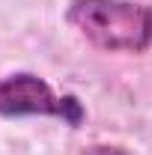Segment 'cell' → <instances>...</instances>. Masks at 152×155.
Returning a JSON list of instances; mask_svg holds the SVG:
<instances>
[{"label": "cell", "mask_w": 152, "mask_h": 155, "mask_svg": "<svg viewBox=\"0 0 152 155\" xmlns=\"http://www.w3.org/2000/svg\"><path fill=\"white\" fill-rule=\"evenodd\" d=\"M0 116H60L78 128L84 107L75 96H57L39 75L18 72L0 81Z\"/></svg>", "instance_id": "obj_2"}, {"label": "cell", "mask_w": 152, "mask_h": 155, "mask_svg": "<svg viewBox=\"0 0 152 155\" xmlns=\"http://www.w3.org/2000/svg\"><path fill=\"white\" fill-rule=\"evenodd\" d=\"M81 155H125L119 146H90V149H84Z\"/></svg>", "instance_id": "obj_3"}, {"label": "cell", "mask_w": 152, "mask_h": 155, "mask_svg": "<svg viewBox=\"0 0 152 155\" xmlns=\"http://www.w3.org/2000/svg\"><path fill=\"white\" fill-rule=\"evenodd\" d=\"M66 18L98 51L143 54L152 48V6L134 0H72Z\"/></svg>", "instance_id": "obj_1"}]
</instances>
